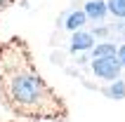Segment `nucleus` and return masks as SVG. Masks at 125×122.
Returning a JSON list of instances; mask_svg holds the SVG:
<instances>
[{
  "label": "nucleus",
  "mask_w": 125,
  "mask_h": 122,
  "mask_svg": "<svg viewBox=\"0 0 125 122\" xmlns=\"http://www.w3.org/2000/svg\"><path fill=\"white\" fill-rule=\"evenodd\" d=\"M92 70L97 78H104V80H116L120 75V63L116 56H94V63H92Z\"/></svg>",
  "instance_id": "nucleus-2"
},
{
  "label": "nucleus",
  "mask_w": 125,
  "mask_h": 122,
  "mask_svg": "<svg viewBox=\"0 0 125 122\" xmlns=\"http://www.w3.org/2000/svg\"><path fill=\"white\" fill-rule=\"evenodd\" d=\"M94 40H92L90 33H83V31H76L73 40H71V49L73 52H85V49H92Z\"/></svg>",
  "instance_id": "nucleus-3"
},
{
  "label": "nucleus",
  "mask_w": 125,
  "mask_h": 122,
  "mask_svg": "<svg viewBox=\"0 0 125 122\" xmlns=\"http://www.w3.org/2000/svg\"><path fill=\"white\" fill-rule=\"evenodd\" d=\"M116 59H118L120 68H125V45H120V49L116 52Z\"/></svg>",
  "instance_id": "nucleus-9"
},
{
  "label": "nucleus",
  "mask_w": 125,
  "mask_h": 122,
  "mask_svg": "<svg viewBox=\"0 0 125 122\" xmlns=\"http://www.w3.org/2000/svg\"><path fill=\"white\" fill-rule=\"evenodd\" d=\"M85 12H71L69 17H66V28H71V31H78V28L85 24Z\"/></svg>",
  "instance_id": "nucleus-5"
},
{
  "label": "nucleus",
  "mask_w": 125,
  "mask_h": 122,
  "mask_svg": "<svg viewBox=\"0 0 125 122\" xmlns=\"http://www.w3.org/2000/svg\"><path fill=\"white\" fill-rule=\"evenodd\" d=\"M106 7H109V12H113L116 17L125 19V0H109Z\"/></svg>",
  "instance_id": "nucleus-8"
},
{
  "label": "nucleus",
  "mask_w": 125,
  "mask_h": 122,
  "mask_svg": "<svg viewBox=\"0 0 125 122\" xmlns=\"http://www.w3.org/2000/svg\"><path fill=\"white\" fill-rule=\"evenodd\" d=\"M10 2H12V0H0V9H5V7L10 5Z\"/></svg>",
  "instance_id": "nucleus-10"
},
{
  "label": "nucleus",
  "mask_w": 125,
  "mask_h": 122,
  "mask_svg": "<svg viewBox=\"0 0 125 122\" xmlns=\"http://www.w3.org/2000/svg\"><path fill=\"white\" fill-rule=\"evenodd\" d=\"M106 92V96H111V99H125V82H113L109 89H104Z\"/></svg>",
  "instance_id": "nucleus-7"
},
{
  "label": "nucleus",
  "mask_w": 125,
  "mask_h": 122,
  "mask_svg": "<svg viewBox=\"0 0 125 122\" xmlns=\"http://www.w3.org/2000/svg\"><path fill=\"white\" fill-rule=\"evenodd\" d=\"M106 12H109V7L102 0H90L85 5V17H90V19H104Z\"/></svg>",
  "instance_id": "nucleus-4"
},
{
  "label": "nucleus",
  "mask_w": 125,
  "mask_h": 122,
  "mask_svg": "<svg viewBox=\"0 0 125 122\" xmlns=\"http://www.w3.org/2000/svg\"><path fill=\"white\" fill-rule=\"evenodd\" d=\"M0 99L14 115L64 122L69 110L33 66L26 42L14 38L0 47Z\"/></svg>",
  "instance_id": "nucleus-1"
},
{
  "label": "nucleus",
  "mask_w": 125,
  "mask_h": 122,
  "mask_svg": "<svg viewBox=\"0 0 125 122\" xmlns=\"http://www.w3.org/2000/svg\"><path fill=\"white\" fill-rule=\"evenodd\" d=\"M92 54L94 56H116V45L102 42V45H97V47H92Z\"/></svg>",
  "instance_id": "nucleus-6"
}]
</instances>
